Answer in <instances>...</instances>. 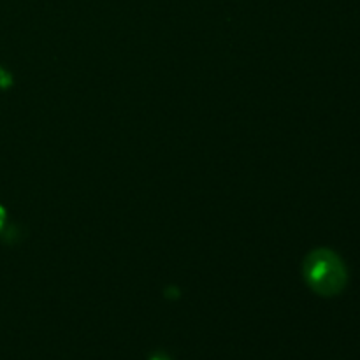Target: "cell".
<instances>
[{
  "instance_id": "obj_2",
  "label": "cell",
  "mask_w": 360,
  "mask_h": 360,
  "mask_svg": "<svg viewBox=\"0 0 360 360\" xmlns=\"http://www.w3.org/2000/svg\"><path fill=\"white\" fill-rule=\"evenodd\" d=\"M150 360H171V359H169L165 354H155V355H151Z\"/></svg>"
},
{
  "instance_id": "obj_3",
  "label": "cell",
  "mask_w": 360,
  "mask_h": 360,
  "mask_svg": "<svg viewBox=\"0 0 360 360\" xmlns=\"http://www.w3.org/2000/svg\"><path fill=\"white\" fill-rule=\"evenodd\" d=\"M2 220H4V213H2V210H0V224H2Z\"/></svg>"
},
{
  "instance_id": "obj_1",
  "label": "cell",
  "mask_w": 360,
  "mask_h": 360,
  "mask_svg": "<svg viewBox=\"0 0 360 360\" xmlns=\"http://www.w3.org/2000/svg\"><path fill=\"white\" fill-rule=\"evenodd\" d=\"M304 280L320 295H338L347 287L348 274L340 257L330 250H315L304 260Z\"/></svg>"
}]
</instances>
